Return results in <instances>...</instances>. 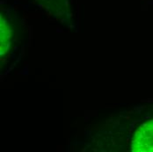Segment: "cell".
<instances>
[{
	"instance_id": "1",
	"label": "cell",
	"mask_w": 153,
	"mask_h": 152,
	"mask_svg": "<svg viewBox=\"0 0 153 152\" xmlns=\"http://www.w3.org/2000/svg\"><path fill=\"white\" fill-rule=\"evenodd\" d=\"M131 151L153 152V120L141 125L135 132L131 140Z\"/></svg>"
},
{
	"instance_id": "2",
	"label": "cell",
	"mask_w": 153,
	"mask_h": 152,
	"mask_svg": "<svg viewBox=\"0 0 153 152\" xmlns=\"http://www.w3.org/2000/svg\"><path fill=\"white\" fill-rule=\"evenodd\" d=\"M11 29L9 28L7 23L3 20L1 21V56L4 55L11 43Z\"/></svg>"
}]
</instances>
